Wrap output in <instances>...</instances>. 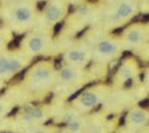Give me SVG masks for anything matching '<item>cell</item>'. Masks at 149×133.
I'll return each instance as SVG.
<instances>
[{"label": "cell", "mask_w": 149, "mask_h": 133, "mask_svg": "<svg viewBox=\"0 0 149 133\" xmlns=\"http://www.w3.org/2000/svg\"><path fill=\"white\" fill-rule=\"evenodd\" d=\"M139 6L141 4L130 0H118L113 4H108L103 13V26L113 30L128 24L139 13Z\"/></svg>", "instance_id": "3957f363"}, {"label": "cell", "mask_w": 149, "mask_h": 133, "mask_svg": "<svg viewBox=\"0 0 149 133\" xmlns=\"http://www.w3.org/2000/svg\"><path fill=\"white\" fill-rule=\"evenodd\" d=\"M47 109L40 104H27L19 113L16 121L22 126H35L47 120Z\"/></svg>", "instance_id": "4fadbf2b"}, {"label": "cell", "mask_w": 149, "mask_h": 133, "mask_svg": "<svg viewBox=\"0 0 149 133\" xmlns=\"http://www.w3.org/2000/svg\"><path fill=\"white\" fill-rule=\"evenodd\" d=\"M65 1H67L68 4H76V5H77L78 3H81V1H85V0H65Z\"/></svg>", "instance_id": "7402d4cb"}, {"label": "cell", "mask_w": 149, "mask_h": 133, "mask_svg": "<svg viewBox=\"0 0 149 133\" xmlns=\"http://www.w3.org/2000/svg\"><path fill=\"white\" fill-rule=\"evenodd\" d=\"M13 1H15V0H0V4H1V5H5V4L13 3Z\"/></svg>", "instance_id": "603a6c76"}, {"label": "cell", "mask_w": 149, "mask_h": 133, "mask_svg": "<svg viewBox=\"0 0 149 133\" xmlns=\"http://www.w3.org/2000/svg\"><path fill=\"white\" fill-rule=\"evenodd\" d=\"M130 1H134V3H137V4H141L142 0H130Z\"/></svg>", "instance_id": "4316f807"}, {"label": "cell", "mask_w": 149, "mask_h": 133, "mask_svg": "<svg viewBox=\"0 0 149 133\" xmlns=\"http://www.w3.org/2000/svg\"><path fill=\"white\" fill-rule=\"evenodd\" d=\"M54 47V35L50 29H39L25 35L20 44V50L30 57L49 54Z\"/></svg>", "instance_id": "5b68a950"}, {"label": "cell", "mask_w": 149, "mask_h": 133, "mask_svg": "<svg viewBox=\"0 0 149 133\" xmlns=\"http://www.w3.org/2000/svg\"><path fill=\"white\" fill-rule=\"evenodd\" d=\"M103 1L108 5V4H113V3H116V1H118V0H103Z\"/></svg>", "instance_id": "cb8c5ba5"}, {"label": "cell", "mask_w": 149, "mask_h": 133, "mask_svg": "<svg viewBox=\"0 0 149 133\" xmlns=\"http://www.w3.org/2000/svg\"><path fill=\"white\" fill-rule=\"evenodd\" d=\"M14 104V101L9 96H0V118L5 117L13 109Z\"/></svg>", "instance_id": "e0dca14e"}, {"label": "cell", "mask_w": 149, "mask_h": 133, "mask_svg": "<svg viewBox=\"0 0 149 133\" xmlns=\"http://www.w3.org/2000/svg\"><path fill=\"white\" fill-rule=\"evenodd\" d=\"M85 133H106V130L103 126L97 125V126H92L91 128H88Z\"/></svg>", "instance_id": "ffe728a7"}, {"label": "cell", "mask_w": 149, "mask_h": 133, "mask_svg": "<svg viewBox=\"0 0 149 133\" xmlns=\"http://www.w3.org/2000/svg\"><path fill=\"white\" fill-rule=\"evenodd\" d=\"M62 57L66 65L85 68L92 61V50L90 44H87L86 41L74 42L65 50Z\"/></svg>", "instance_id": "30bf717a"}, {"label": "cell", "mask_w": 149, "mask_h": 133, "mask_svg": "<svg viewBox=\"0 0 149 133\" xmlns=\"http://www.w3.org/2000/svg\"><path fill=\"white\" fill-rule=\"evenodd\" d=\"M86 76L85 68H78L65 63L58 70H56L55 85L60 87H68L76 84H81Z\"/></svg>", "instance_id": "7c38bea8"}, {"label": "cell", "mask_w": 149, "mask_h": 133, "mask_svg": "<svg viewBox=\"0 0 149 133\" xmlns=\"http://www.w3.org/2000/svg\"><path fill=\"white\" fill-rule=\"evenodd\" d=\"M4 86H5V82H3V81H0V92H1V90L4 88Z\"/></svg>", "instance_id": "484cf974"}, {"label": "cell", "mask_w": 149, "mask_h": 133, "mask_svg": "<svg viewBox=\"0 0 149 133\" xmlns=\"http://www.w3.org/2000/svg\"><path fill=\"white\" fill-rule=\"evenodd\" d=\"M149 120V114L146 108L142 107H133L127 114V123L133 127V128H139L144 127L148 123Z\"/></svg>", "instance_id": "9a60e30c"}, {"label": "cell", "mask_w": 149, "mask_h": 133, "mask_svg": "<svg viewBox=\"0 0 149 133\" xmlns=\"http://www.w3.org/2000/svg\"><path fill=\"white\" fill-rule=\"evenodd\" d=\"M34 1H35L36 4H37V3H45V4H46L47 1H50V0H34Z\"/></svg>", "instance_id": "d4e9b609"}, {"label": "cell", "mask_w": 149, "mask_h": 133, "mask_svg": "<svg viewBox=\"0 0 149 133\" xmlns=\"http://www.w3.org/2000/svg\"><path fill=\"white\" fill-rule=\"evenodd\" d=\"M32 57L20 49L15 51L6 50L0 55V81L6 82L29 66Z\"/></svg>", "instance_id": "8992f818"}, {"label": "cell", "mask_w": 149, "mask_h": 133, "mask_svg": "<svg viewBox=\"0 0 149 133\" xmlns=\"http://www.w3.org/2000/svg\"><path fill=\"white\" fill-rule=\"evenodd\" d=\"M87 127V118L83 116H73L67 121L65 130L67 133H85V128Z\"/></svg>", "instance_id": "2e32d148"}, {"label": "cell", "mask_w": 149, "mask_h": 133, "mask_svg": "<svg viewBox=\"0 0 149 133\" xmlns=\"http://www.w3.org/2000/svg\"><path fill=\"white\" fill-rule=\"evenodd\" d=\"M56 67L51 61H39L26 71L24 86L34 92H45L55 86Z\"/></svg>", "instance_id": "7a4b0ae2"}, {"label": "cell", "mask_w": 149, "mask_h": 133, "mask_svg": "<svg viewBox=\"0 0 149 133\" xmlns=\"http://www.w3.org/2000/svg\"><path fill=\"white\" fill-rule=\"evenodd\" d=\"M50 133H67V131L65 128H55V130H51Z\"/></svg>", "instance_id": "44dd1931"}, {"label": "cell", "mask_w": 149, "mask_h": 133, "mask_svg": "<svg viewBox=\"0 0 149 133\" xmlns=\"http://www.w3.org/2000/svg\"><path fill=\"white\" fill-rule=\"evenodd\" d=\"M107 93H108V87L104 85L88 87L73 100L72 107L77 112H90L95 109L98 104H101Z\"/></svg>", "instance_id": "52a82bcc"}, {"label": "cell", "mask_w": 149, "mask_h": 133, "mask_svg": "<svg viewBox=\"0 0 149 133\" xmlns=\"http://www.w3.org/2000/svg\"><path fill=\"white\" fill-rule=\"evenodd\" d=\"M11 40V34L9 31H0V55L8 50V45Z\"/></svg>", "instance_id": "ac0fdd59"}, {"label": "cell", "mask_w": 149, "mask_h": 133, "mask_svg": "<svg viewBox=\"0 0 149 133\" xmlns=\"http://www.w3.org/2000/svg\"><path fill=\"white\" fill-rule=\"evenodd\" d=\"M22 133H50V130L47 127H35V126H31L29 130L24 131Z\"/></svg>", "instance_id": "d6986e66"}, {"label": "cell", "mask_w": 149, "mask_h": 133, "mask_svg": "<svg viewBox=\"0 0 149 133\" xmlns=\"http://www.w3.org/2000/svg\"><path fill=\"white\" fill-rule=\"evenodd\" d=\"M1 15L11 30H29L39 19L37 4L34 0H15L4 5Z\"/></svg>", "instance_id": "6da1fadb"}, {"label": "cell", "mask_w": 149, "mask_h": 133, "mask_svg": "<svg viewBox=\"0 0 149 133\" xmlns=\"http://www.w3.org/2000/svg\"><path fill=\"white\" fill-rule=\"evenodd\" d=\"M97 14V8L92 3L81 1L78 3L72 14L67 15V26L71 30L78 31L83 29L86 25L93 21Z\"/></svg>", "instance_id": "8fae6325"}, {"label": "cell", "mask_w": 149, "mask_h": 133, "mask_svg": "<svg viewBox=\"0 0 149 133\" xmlns=\"http://www.w3.org/2000/svg\"><path fill=\"white\" fill-rule=\"evenodd\" d=\"M90 44L92 50V60L97 62L106 63L116 58L118 55L123 51L122 42L119 40V36L103 34L96 38L92 41H86Z\"/></svg>", "instance_id": "277c9868"}, {"label": "cell", "mask_w": 149, "mask_h": 133, "mask_svg": "<svg viewBox=\"0 0 149 133\" xmlns=\"http://www.w3.org/2000/svg\"><path fill=\"white\" fill-rule=\"evenodd\" d=\"M123 49L137 50L143 47L148 41V25L143 22H134L128 25L119 36Z\"/></svg>", "instance_id": "9c48e42d"}, {"label": "cell", "mask_w": 149, "mask_h": 133, "mask_svg": "<svg viewBox=\"0 0 149 133\" xmlns=\"http://www.w3.org/2000/svg\"><path fill=\"white\" fill-rule=\"evenodd\" d=\"M138 73H139L138 62L134 58H125L118 66L117 71L114 73L113 84L116 86L122 87L124 85L129 84L130 81H133L138 76Z\"/></svg>", "instance_id": "5bb4252c"}, {"label": "cell", "mask_w": 149, "mask_h": 133, "mask_svg": "<svg viewBox=\"0 0 149 133\" xmlns=\"http://www.w3.org/2000/svg\"><path fill=\"white\" fill-rule=\"evenodd\" d=\"M70 4L65 0H50L45 4L44 10L39 15V19L44 26L41 29H52L54 26L63 21L68 15Z\"/></svg>", "instance_id": "ba28073f"}]
</instances>
